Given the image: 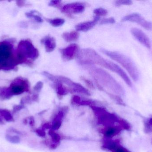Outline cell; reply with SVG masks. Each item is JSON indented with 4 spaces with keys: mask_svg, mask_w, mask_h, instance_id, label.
I'll return each instance as SVG.
<instances>
[{
    "mask_svg": "<svg viewBox=\"0 0 152 152\" xmlns=\"http://www.w3.org/2000/svg\"><path fill=\"white\" fill-rule=\"evenodd\" d=\"M77 57L78 61L80 64H97L114 72L115 63L105 60L93 49L90 48L82 49L80 51Z\"/></svg>",
    "mask_w": 152,
    "mask_h": 152,
    "instance_id": "cell-1",
    "label": "cell"
},
{
    "mask_svg": "<svg viewBox=\"0 0 152 152\" xmlns=\"http://www.w3.org/2000/svg\"><path fill=\"white\" fill-rule=\"evenodd\" d=\"M13 50V46L10 42H0V70H11L20 64Z\"/></svg>",
    "mask_w": 152,
    "mask_h": 152,
    "instance_id": "cell-2",
    "label": "cell"
},
{
    "mask_svg": "<svg viewBox=\"0 0 152 152\" xmlns=\"http://www.w3.org/2000/svg\"><path fill=\"white\" fill-rule=\"evenodd\" d=\"M92 68L90 69L89 72L94 77L95 81L97 82L99 84H102L117 93H124V90L122 87L109 73L102 69Z\"/></svg>",
    "mask_w": 152,
    "mask_h": 152,
    "instance_id": "cell-3",
    "label": "cell"
},
{
    "mask_svg": "<svg viewBox=\"0 0 152 152\" xmlns=\"http://www.w3.org/2000/svg\"><path fill=\"white\" fill-rule=\"evenodd\" d=\"M16 56L20 64L30 63L28 59L32 61L36 59L39 57V52L31 41L23 40L18 45Z\"/></svg>",
    "mask_w": 152,
    "mask_h": 152,
    "instance_id": "cell-4",
    "label": "cell"
},
{
    "mask_svg": "<svg viewBox=\"0 0 152 152\" xmlns=\"http://www.w3.org/2000/svg\"><path fill=\"white\" fill-rule=\"evenodd\" d=\"M101 51L105 55L116 61L126 69L134 81H137L138 80L139 71L134 63L129 57L118 52L107 51L105 49H102Z\"/></svg>",
    "mask_w": 152,
    "mask_h": 152,
    "instance_id": "cell-5",
    "label": "cell"
},
{
    "mask_svg": "<svg viewBox=\"0 0 152 152\" xmlns=\"http://www.w3.org/2000/svg\"><path fill=\"white\" fill-rule=\"evenodd\" d=\"M42 74L54 83L59 82L62 84H66V85L68 86L70 91L79 93L87 95H90V93L88 90H87L84 87L82 86L80 84L74 82L68 78L62 76H53L52 74L46 71H43Z\"/></svg>",
    "mask_w": 152,
    "mask_h": 152,
    "instance_id": "cell-6",
    "label": "cell"
},
{
    "mask_svg": "<svg viewBox=\"0 0 152 152\" xmlns=\"http://www.w3.org/2000/svg\"><path fill=\"white\" fill-rule=\"evenodd\" d=\"M8 89L11 94H20L24 92L29 91V82L25 79L18 78L12 82Z\"/></svg>",
    "mask_w": 152,
    "mask_h": 152,
    "instance_id": "cell-7",
    "label": "cell"
},
{
    "mask_svg": "<svg viewBox=\"0 0 152 152\" xmlns=\"http://www.w3.org/2000/svg\"><path fill=\"white\" fill-rule=\"evenodd\" d=\"M121 21H129L139 24L141 26L148 30L152 29V23L145 20L141 14L138 13H133L129 14L122 18Z\"/></svg>",
    "mask_w": 152,
    "mask_h": 152,
    "instance_id": "cell-8",
    "label": "cell"
},
{
    "mask_svg": "<svg viewBox=\"0 0 152 152\" xmlns=\"http://www.w3.org/2000/svg\"><path fill=\"white\" fill-rule=\"evenodd\" d=\"M79 51V47L75 43L71 44L67 47L60 50L61 56L63 59L67 61L73 59L77 56Z\"/></svg>",
    "mask_w": 152,
    "mask_h": 152,
    "instance_id": "cell-9",
    "label": "cell"
},
{
    "mask_svg": "<svg viewBox=\"0 0 152 152\" xmlns=\"http://www.w3.org/2000/svg\"><path fill=\"white\" fill-rule=\"evenodd\" d=\"M131 33L133 36L144 46L148 49L151 48V42L146 34L141 29L137 28H133L131 29Z\"/></svg>",
    "mask_w": 152,
    "mask_h": 152,
    "instance_id": "cell-10",
    "label": "cell"
},
{
    "mask_svg": "<svg viewBox=\"0 0 152 152\" xmlns=\"http://www.w3.org/2000/svg\"><path fill=\"white\" fill-rule=\"evenodd\" d=\"M85 6L82 3L76 2L64 5L61 8V11L64 13L72 14V13H80L84 12Z\"/></svg>",
    "mask_w": 152,
    "mask_h": 152,
    "instance_id": "cell-11",
    "label": "cell"
},
{
    "mask_svg": "<svg viewBox=\"0 0 152 152\" xmlns=\"http://www.w3.org/2000/svg\"><path fill=\"white\" fill-rule=\"evenodd\" d=\"M99 19H100V17L95 16L94 20L91 21L79 23L76 26V30L77 31H84V32L88 31L95 26Z\"/></svg>",
    "mask_w": 152,
    "mask_h": 152,
    "instance_id": "cell-12",
    "label": "cell"
},
{
    "mask_svg": "<svg viewBox=\"0 0 152 152\" xmlns=\"http://www.w3.org/2000/svg\"><path fill=\"white\" fill-rule=\"evenodd\" d=\"M41 42L44 44L45 50L47 52H51L56 48V40L52 37L47 36L43 38Z\"/></svg>",
    "mask_w": 152,
    "mask_h": 152,
    "instance_id": "cell-13",
    "label": "cell"
},
{
    "mask_svg": "<svg viewBox=\"0 0 152 152\" xmlns=\"http://www.w3.org/2000/svg\"><path fill=\"white\" fill-rule=\"evenodd\" d=\"M79 33L77 31L66 32L62 35L63 39L67 42H75L79 37Z\"/></svg>",
    "mask_w": 152,
    "mask_h": 152,
    "instance_id": "cell-14",
    "label": "cell"
},
{
    "mask_svg": "<svg viewBox=\"0 0 152 152\" xmlns=\"http://www.w3.org/2000/svg\"><path fill=\"white\" fill-rule=\"evenodd\" d=\"M56 86V90L57 93L60 95H66L69 91V89L67 88L65 86L63 85V84L59 82L54 83Z\"/></svg>",
    "mask_w": 152,
    "mask_h": 152,
    "instance_id": "cell-15",
    "label": "cell"
},
{
    "mask_svg": "<svg viewBox=\"0 0 152 152\" xmlns=\"http://www.w3.org/2000/svg\"><path fill=\"white\" fill-rule=\"evenodd\" d=\"M37 12L36 11H31L29 12H26V16L28 18L34 19V20L37 22H39V23L42 22L43 21L42 19L39 15L36 14Z\"/></svg>",
    "mask_w": 152,
    "mask_h": 152,
    "instance_id": "cell-16",
    "label": "cell"
},
{
    "mask_svg": "<svg viewBox=\"0 0 152 152\" xmlns=\"http://www.w3.org/2000/svg\"><path fill=\"white\" fill-rule=\"evenodd\" d=\"M47 21L54 27H59L62 26L65 23V20L62 18H55L53 19H46Z\"/></svg>",
    "mask_w": 152,
    "mask_h": 152,
    "instance_id": "cell-17",
    "label": "cell"
},
{
    "mask_svg": "<svg viewBox=\"0 0 152 152\" xmlns=\"http://www.w3.org/2000/svg\"><path fill=\"white\" fill-rule=\"evenodd\" d=\"M119 132V129H118L111 127L109 128L108 129H106L104 134L106 137H111L117 134Z\"/></svg>",
    "mask_w": 152,
    "mask_h": 152,
    "instance_id": "cell-18",
    "label": "cell"
},
{
    "mask_svg": "<svg viewBox=\"0 0 152 152\" xmlns=\"http://www.w3.org/2000/svg\"><path fill=\"white\" fill-rule=\"evenodd\" d=\"M94 12L96 16H104L107 15L108 11L102 8H96L94 10Z\"/></svg>",
    "mask_w": 152,
    "mask_h": 152,
    "instance_id": "cell-19",
    "label": "cell"
},
{
    "mask_svg": "<svg viewBox=\"0 0 152 152\" xmlns=\"http://www.w3.org/2000/svg\"><path fill=\"white\" fill-rule=\"evenodd\" d=\"M133 4L132 1L129 0H123V1H115V5L116 6H120L121 5H130Z\"/></svg>",
    "mask_w": 152,
    "mask_h": 152,
    "instance_id": "cell-20",
    "label": "cell"
},
{
    "mask_svg": "<svg viewBox=\"0 0 152 152\" xmlns=\"http://www.w3.org/2000/svg\"><path fill=\"white\" fill-rule=\"evenodd\" d=\"M80 79L84 81L85 82V84L87 85L89 88H91V89H94L95 88L94 86V84L91 82L90 80H88V79H87L86 78L84 77L83 76H81L80 77Z\"/></svg>",
    "mask_w": 152,
    "mask_h": 152,
    "instance_id": "cell-21",
    "label": "cell"
},
{
    "mask_svg": "<svg viewBox=\"0 0 152 152\" xmlns=\"http://www.w3.org/2000/svg\"><path fill=\"white\" fill-rule=\"evenodd\" d=\"M115 23V20L114 18H105L103 19L100 22V24L103 25L106 24H113Z\"/></svg>",
    "mask_w": 152,
    "mask_h": 152,
    "instance_id": "cell-22",
    "label": "cell"
},
{
    "mask_svg": "<svg viewBox=\"0 0 152 152\" xmlns=\"http://www.w3.org/2000/svg\"><path fill=\"white\" fill-rule=\"evenodd\" d=\"M62 1H51L49 3V5L52 7H59L61 4Z\"/></svg>",
    "mask_w": 152,
    "mask_h": 152,
    "instance_id": "cell-23",
    "label": "cell"
},
{
    "mask_svg": "<svg viewBox=\"0 0 152 152\" xmlns=\"http://www.w3.org/2000/svg\"><path fill=\"white\" fill-rule=\"evenodd\" d=\"M43 86V83L41 81H39L35 85L34 88V90L36 92H39L42 90Z\"/></svg>",
    "mask_w": 152,
    "mask_h": 152,
    "instance_id": "cell-24",
    "label": "cell"
},
{
    "mask_svg": "<svg viewBox=\"0 0 152 152\" xmlns=\"http://www.w3.org/2000/svg\"><path fill=\"white\" fill-rule=\"evenodd\" d=\"M112 151L113 152H131L127 150L126 148H124L121 146H118V145L114 150H113Z\"/></svg>",
    "mask_w": 152,
    "mask_h": 152,
    "instance_id": "cell-25",
    "label": "cell"
},
{
    "mask_svg": "<svg viewBox=\"0 0 152 152\" xmlns=\"http://www.w3.org/2000/svg\"><path fill=\"white\" fill-rule=\"evenodd\" d=\"M61 125V122L59 120H57V121H56L55 123H54L53 128L54 129H59V128L60 127Z\"/></svg>",
    "mask_w": 152,
    "mask_h": 152,
    "instance_id": "cell-26",
    "label": "cell"
},
{
    "mask_svg": "<svg viewBox=\"0 0 152 152\" xmlns=\"http://www.w3.org/2000/svg\"><path fill=\"white\" fill-rule=\"evenodd\" d=\"M53 138L54 139V141H59L60 140V137L58 134H54L52 135Z\"/></svg>",
    "mask_w": 152,
    "mask_h": 152,
    "instance_id": "cell-27",
    "label": "cell"
},
{
    "mask_svg": "<svg viewBox=\"0 0 152 152\" xmlns=\"http://www.w3.org/2000/svg\"><path fill=\"white\" fill-rule=\"evenodd\" d=\"M17 4L18 6L21 7L25 4V1H17Z\"/></svg>",
    "mask_w": 152,
    "mask_h": 152,
    "instance_id": "cell-28",
    "label": "cell"
},
{
    "mask_svg": "<svg viewBox=\"0 0 152 152\" xmlns=\"http://www.w3.org/2000/svg\"><path fill=\"white\" fill-rule=\"evenodd\" d=\"M149 123L152 126V118L150 119V120L149 121Z\"/></svg>",
    "mask_w": 152,
    "mask_h": 152,
    "instance_id": "cell-29",
    "label": "cell"
}]
</instances>
